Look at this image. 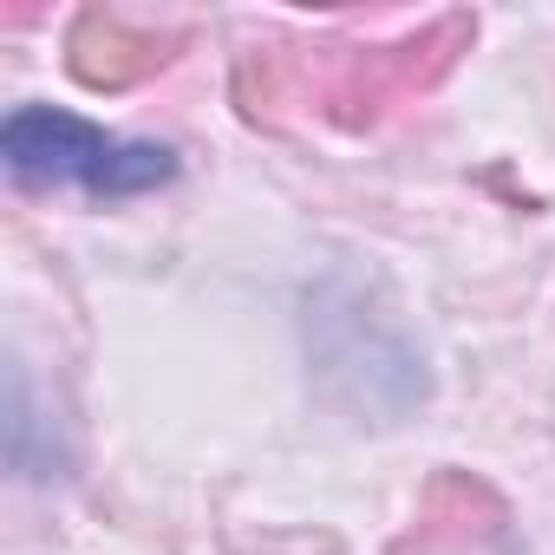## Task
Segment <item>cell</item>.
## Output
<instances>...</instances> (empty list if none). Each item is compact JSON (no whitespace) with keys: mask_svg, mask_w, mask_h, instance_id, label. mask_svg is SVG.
<instances>
[{"mask_svg":"<svg viewBox=\"0 0 555 555\" xmlns=\"http://www.w3.org/2000/svg\"><path fill=\"white\" fill-rule=\"evenodd\" d=\"M477 21L444 14L392 47H248L235 66V99L248 118H282V105H321L334 125L366 131L392 105L431 92L457 53H470Z\"/></svg>","mask_w":555,"mask_h":555,"instance_id":"1","label":"cell"},{"mask_svg":"<svg viewBox=\"0 0 555 555\" xmlns=\"http://www.w3.org/2000/svg\"><path fill=\"white\" fill-rule=\"evenodd\" d=\"M0 157L21 183H86L92 196H138L177 177V151L105 138L99 125L53 105H21L0 125Z\"/></svg>","mask_w":555,"mask_h":555,"instance_id":"2","label":"cell"},{"mask_svg":"<svg viewBox=\"0 0 555 555\" xmlns=\"http://www.w3.org/2000/svg\"><path fill=\"white\" fill-rule=\"evenodd\" d=\"M183 53V34H151V27H131L125 14L112 8H86L66 34V66L79 86L92 92H131L144 79H157L170 60Z\"/></svg>","mask_w":555,"mask_h":555,"instance_id":"3","label":"cell"},{"mask_svg":"<svg viewBox=\"0 0 555 555\" xmlns=\"http://www.w3.org/2000/svg\"><path fill=\"white\" fill-rule=\"evenodd\" d=\"M470 509L483 516V509H496V496L483 490V483H470V477H438L431 490H425V509H418V548H464L470 535H483V522H470Z\"/></svg>","mask_w":555,"mask_h":555,"instance_id":"4","label":"cell"}]
</instances>
